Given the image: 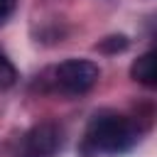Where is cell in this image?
I'll list each match as a JSON object with an SVG mask.
<instances>
[{
	"mask_svg": "<svg viewBox=\"0 0 157 157\" xmlns=\"http://www.w3.org/2000/svg\"><path fill=\"white\" fill-rule=\"evenodd\" d=\"M15 78H17V71H15L12 61L5 54H0V91L2 88H10L15 83Z\"/></svg>",
	"mask_w": 157,
	"mask_h": 157,
	"instance_id": "8992f818",
	"label": "cell"
},
{
	"mask_svg": "<svg viewBox=\"0 0 157 157\" xmlns=\"http://www.w3.org/2000/svg\"><path fill=\"white\" fill-rule=\"evenodd\" d=\"M101 52L105 54H118V52H125L128 49V37L125 34H113V37H105L101 44H98Z\"/></svg>",
	"mask_w": 157,
	"mask_h": 157,
	"instance_id": "5b68a950",
	"label": "cell"
},
{
	"mask_svg": "<svg viewBox=\"0 0 157 157\" xmlns=\"http://www.w3.org/2000/svg\"><path fill=\"white\" fill-rule=\"evenodd\" d=\"M15 2L17 0H0V25L12 15V10H15Z\"/></svg>",
	"mask_w": 157,
	"mask_h": 157,
	"instance_id": "52a82bcc",
	"label": "cell"
},
{
	"mask_svg": "<svg viewBox=\"0 0 157 157\" xmlns=\"http://www.w3.org/2000/svg\"><path fill=\"white\" fill-rule=\"evenodd\" d=\"M59 145H61L59 128L54 123H39L25 135L22 157H54Z\"/></svg>",
	"mask_w": 157,
	"mask_h": 157,
	"instance_id": "3957f363",
	"label": "cell"
},
{
	"mask_svg": "<svg viewBox=\"0 0 157 157\" xmlns=\"http://www.w3.org/2000/svg\"><path fill=\"white\" fill-rule=\"evenodd\" d=\"M86 137H88V145L96 152L115 155V152H125L128 147L135 145L137 128L125 115H118V113H98V115H93Z\"/></svg>",
	"mask_w": 157,
	"mask_h": 157,
	"instance_id": "6da1fadb",
	"label": "cell"
},
{
	"mask_svg": "<svg viewBox=\"0 0 157 157\" xmlns=\"http://www.w3.org/2000/svg\"><path fill=\"white\" fill-rule=\"evenodd\" d=\"M130 76L142 86L157 88V52H147L140 59H135L130 66Z\"/></svg>",
	"mask_w": 157,
	"mask_h": 157,
	"instance_id": "277c9868",
	"label": "cell"
},
{
	"mask_svg": "<svg viewBox=\"0 0 157 157\" xmlns=\"http://www.w3.org/2000/svg\"><path fill=\"white\" fill-rule=\"evenodd\" d=\"M98 76H101L98 66L88 59H66L64 64L56 66V83L66 93H74V96L93 88Z\"/></svg>",
	"mask_w": 157,
	"mask_h": 157,
	"instance_id": "7a4b0ae2",
	"label": "cell"
}]
</instances>
